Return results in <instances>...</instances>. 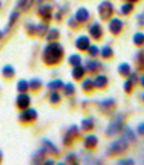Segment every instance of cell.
<instances>
[{
	"instance_id": "1",
	"label": "cell",
	"mask_w": 144,
	"mask_h": 165,
	"mask_svg": "<svg viewBox=\"0 0 144 165\" xmlns=\"http://www.w3.org/2000/svg\"><path fill=\"white\" fill-rule=\"evenodd\" d=\"M121 128H122V114H117V116L111 120L110 125H108V128H107V133H108L110 136L117 135V133L121 131Z\"/></svg>"
},
{
	"instance_id": "21",
	"label": "cell",
	"mask_w": 144,
	"mask_h": 165,
	"mask_svg": "<svg viewBox=\"0 0 144 165\" xmlns=\"http://www.w3.org/2000/svg\"><path fill=\"white\" fill-rule=\"evenodd\" d=\"M62 86H64V84H62V81H59V80H58V81H54V83H51V84H49V87L54 88V90H56V88H61Z\"/></svg>"
},
{
	"instance_id": "8",
	"label": "cell",
	"mask_w": 144,
	"mask_h": 165,
	"mask_svg": "<svg viewBox=\"0 0 144 165\" xmlns=\"http://www.w3.org/2000/svg\"><path fill=\"white\" fill-rule=\"evenodd\" d=\"M107 83H108V80H107V77H104V76H98V77L95 78V81H94V84H95L98 88L105 87Z\"/></svg>"
},
{
	"instance_id": "30",
	"label": "cell",
	"mask_w": 144,
	"mask_h": 165,
	"mask_svg": "<svg viewBox=\"0 0 144 165\" xmlns=\"http://www.w3.org/2000/svg\"><path fill=\"white\" fill-rule=\"evenodd\" d=\"M141 99H143V100H144V93H143V94H141Z\"/></svg>"
},
{
	"instance_id": "11",
	"label": "cell",
	"mask_w": 144,
	"mask_h": 165,
	"mask_svg": "<svg viewBox=\"0 0 144 165\" xmlns=\"http://www.w3.org/2000/svg\"><path fill=\"white\" fill-rule=\"evenodd\" d=\"M97 142H98V139H97L94 135H91V136H88V138L85 139V146L91 149V148H94V146L97 145Z\"/></svg>"
},
{
	"instance_id": "22",
	"label": "cell",
	"mask_w": 144,
	"mask_h": 165,
	"mask_svg": "<svg viewBox=\"0 0 144 165\" xmlns=\"http://www.w3.org/2000/svg\"><path fill=\"white\" fill-rule=\"evenodd\" d=\"M100 62H97V61H91V62H89V70H91V71H94V70H98V68H100Z\"/></svg>"
},
{
	"instance_id": "7",
	"label": "cell",
	"mask_w": 144,
	"mask_h": 165,
	"mask_svg": "<svg viewBox=\"0 0 144 165\" xmlns=\"http://www.w3.org/2000/svg\"><path fill=\"white\" fill-rule=\"evenodd\" d=\"M88 18H89V13H88V10H87V9L81 7V9L77 12V19H78V21L85 22V21H88Z\"/></svg>"
},
{
	"instance_id": "18",
	"label": "cell",
	"mask_w": 144,
	"mask_h": 165,
	"mask_svg": "<svg viewBox=\"0 0 144 165\" xmlns=\"http://www.w3.org/2000/svg\"><path fill=\"white\" fill-rule=\"evenodd\" d=\"M82 128L85 129V131H89V129H92L94 128V125H92V120L91 119H87V120L82 122Z\"/></svg>"
},
{
	"instance_id": "16",
	"label": "cell",
	"mask_w": 144,
	"mask_h": 165,
	"mask_svg": "<svg viewBox=\"0 0 144 165\" xmlns=\"http://www.w3.org/2000/svg\"><path fill=\"white\" fill-rule=\"evenodd\" d=\"M69 62H71V64H72L74 67L81 65V58H79L78 55H72V56L69 58Z\"/></svg>"
},
{
	"instance_id": "9",
	"label": "cell",
	"mask_w": 144,
	"mask_h": 165,
	"mask_svg": "<svg viewBox=\"0 0 144 165\" xmlns=\"http://www.w3.org/2000/svg\"><path fill=\"white\" fill-rule=\"evenodd\" d=\"M133 42H134L135 45H137V46H141V45H144V33L137 32L135 35H134Z\"/></svg>"
},
{
	"instance_id": "13",
	"label": "cell",
	"mask_w": 144,
	"mask_h": 165,
	"mask_svg": "<svg viewBox=\"0 0 144 165\" xmlns=\"http://www.w3.org/2000/svg\"><path fill=\"white\" fill-rule=\"evenodd\" d=\"M84 73H85L84 67L77 65V67H75V70H74V77H75V78H81L82 76H84Z\"/></svg>"
},
{
	"instance_id": "17",
	"label": "cell",
	"mask_w": 144,
	"mask_h": 165,
	"mask_svg": "<svg viewBox=\"0 0 144 165\" xmlns=\"http://www.w3.org/2000/svg\"><path fill=\"white\" fill-rule=\"evenodd\" d=\"M82 87L85 88V90H88V91H91L92 88L95 87V84H94V83H92L91 80H85V81L82 83Z\"/></svg>"
},
{
	"instance_id": "20",
	"label": "cell",
	"mask_w": 144,
	"mask_h": 165,
	"mask_svg": "<svg viewBox=\"0 0 144 165\" xmlns=\"http://www.w3.org/2000/svg\"><path fill=\"white\" fill-rule=\"evenodd\" d=\"M88 49H89V55L91 56H95V55H98V48L95 46V45H92V46H88Z\"/></svg>"
},
{
	"instance_id": "15",
	"label": "cell",
	"mask_w": 144,
	"mask_h": 165,
	"mask_svg": "<svg viewBox=\"0 0 144 165\" xmlns=\"http://www.w3.org/2000/svg\"><path fill=\"white\" fill-rule=\"evenodd\" d=\"M101 55H102L104 58H111V56H112V49H111L110 46H104L102 51H101Z\"/></svg>"
},
{
	"instance_id": "27",
	"label": "cell",
	"mask_w": 144,
	"mask_h": 165,
	"mask_svg": "<svg viewBox=\"0 0 144 165\" xmlns=\"http://www.w3.org/2000/svg\"><path fill=\"white\" fill-rule=\"evenodd\" d=\"M51 99H52V101H58V100L61 99V97H59V96H58V94H56V93H54V94H52V97H51Z\"/></svg>"
},
{
	"instance_id": "12",
	"label": "cell",
	"mask_w": 144,
	"mask_h": 165,
	"mask_svg": "<svg viewBox=\"0 0 144 165\" xmlns=\"http://www.w3.org/2000/svg\"><path fill=\"white\" fill-rule=\"evenodd\" d=\"M124 139L125 141H135V136L133 135V131L130 128H125L124 129Z\"/></svg>"
},
{
	"instance_id": "5",
	"label": "cell",
	"mask_w": 144,
	"mask_h": 165,
	"mask_svg": "<svg viewBox=\"0 0 144 165\" xmlns=\"http://www.w3.org/2000/svg\"><path fill=\"white\" fill-rule=\"evenodd\" d=\"M89 32H91V35H92L95 39H100L101 36H102V29H101L100 23H92Z\"/></svg>"
},
{
	"instance_id": "26",
	"label": "cell",
	"mask_w": 144,
	"mask_h": 165,
	"mask_svg": "<svg viewBox=\"0 0 144 165\" xmlns=\"http://www.w3.org/2000/svg\"><path fill=\"white\" fill-rule=\"evenodd\" d=\"M71 91L74 93V86H72V84H68V86H67V93H68V94H69Z\"/></svg>"
},
{
	"instance_id": "4",
	"label": "cell",
	"mask_w": 144,
	"mask_h": 165,
	"mask_svg": "<svg viewBox=\"0 0 144 165\" xmlns=\"http://www.w3.org/2000/svg\"><path fill=\"white\" fill-rule=\"evenodd\" d=\"M122 29V22L120 19H112L110 22V31L114 35H117V33H120Z\"/></svg>"
},
{
	"instance_id": "28",
	"label": "cell",
	"mask_w": 144,
	"mask_h": 165,
	"mask_svg": "<svg viewBox=\"0 0 144 165\" xmlns=\"http://www.w3.org/2000/svg\"><path fill=\"white\" fill-rule=\"evenodd\" d=\"M118 164H133L131 159H125V161H118Z\"/></svg>"
},
{
	"instance_id": "2",
	"label": "cell",
	"mask_w": 144,
	"mask_h": 165,
	"mask_svg": "<svg viewBox=\"0 0 144 165\" xmlns=\"http://www.w3.org/2000/svg\"><path fill=\"white\" fill-rule=\"evenodd\" d=\"M98 12H100L101 18L104 19V21H107V19H110L111 18V13H112V4H111L110 1H102L100 4V7H98Z\"/></svg>"
},
{
	"instance_id": "3",
	"label": "cell",
	"mask_w": 144,
	"mask_h": 165,
	"mask_svg": "<svg viewBox=\"0 0 144 165\" xmlns=\"http://www.w3.org/2000/svg\"><path fill=\"white\" fill-rule=\"evenodd\" d=\"M127 149V141L122 138V139H118L115 142H112L110 145V154H117V152H122Z\"/></svg>"
},
{
	"instance_id": "14",
	"label": "cell",
	"mask_w": 144,
	"mask_h": 165,
	"mask_svg": "<svg viewBox=\"0 0 144 165\" xmlns=\"http://www.w3.org/2000/svg\"><path fill=\"white\" fill-rule=\"evenodd\" d=\"M134 9V6H133V3H125L124 6H122V9H121V13L122 15H128V13H131Z\"/></svg>"
},
{
	"instance_id": "24",
	"label": "cell",
	"mask_w": 144,
	"mask_h": 165,
	"mask_svg": "<svg viewBox=\"0 0 144 165\" xmlns=\"http://www.w3.org/2000/svg\"><path fill=\"white\" fill-rule=\"evenodd\" d=\"M17 87H19V90H20V91H25V90H26V87H27V83H26V81H20Z\"/></svg>"
},
{
	"instance_id": "19",
	"label": "cell",
	"mask_w": 144,
	"mask_h": 165,
	"mask_svg": "<svg viewBox=\"0 0 144 165\" xmlns=\"http://www.w3.org/2000/svg\"><path fill=\"white\" fill-rule=\"evenodd\" d=\"M137 61H138V64H140V68L143 67L144 68V51H140V52H137Z\"/></svg>"
},
{
	"instance_id": "10",
	"label": "cell",
	"mask_w": 144,
	"mask_h": 165,
	"mask_svg": "<svg viewBox=\"0 0 144 165\" xmlns=\"http://www.w3.org/2000/svg\"><path fill=\"white\" fill-rule=\"evenodd\" d=\"M130 65L128 64H121V65H118V73L121 74L122 77H127V76H130Z\"/></svg>"
},
{
	"instance_id": "25",
	"label": "cell",
	"mask_w": 144,
	"mask_h": 165,
	"mask_svg": "<svg viewBox=\"0 0 144 165\" xmlns=\"http://www.w3.org/2000/svg\"><path fill=\"white\" fill-rule=\"evenodd\" d=\"M137 131H138V135H141V136H144V122H143V123H140V125H138Z\"/></svg>"
},
{
	"instance_id": "6",
	"label": "cell",
	"mask_w": 144,
	"mask_h": 165,
	"mask_svg": "<svg viewBox=\"0 0 144 165\" xmlns=\"http://www.w3.org/2000/svg\"><path fill=\"white\" fill-rule=\"evenodd\" d=\"M77 46L81 49V51H84V49H88L89 46V39L88 36H79L77 41Z\"/></svg>"
},
{
	"instance_id": "23",
	"label": "cell",
	"mask_w": 144,
	"mask_h": 165,
	"mask_svg": "<svg viewBox=\"0 0 144 165\" xmlns=\"http://www.w3.org/2000/svg\"><path fill=\"white\" fill-rule=\"evenodd\" d=\"M131 87H133V83H131L130 80H128V81H125V84H124V90H125L127 93H130V91L133 90Z\"/></svg>"
},
{
	"instance_id": "31",
	"label": "cell",
	"mask_w": 144,
	"mask_h": 165,
	"mask_svg": "<svg viewBox=\"0 0 144 165\" xmlns=\"http://www.w3.org/2000/svg\"><path fill=\"white\" fill-rule=\"evenodd\" d=\"M130 1H137V0H130Z\"/></svg>"
},
{
	"instance_id": "29",
	"label": "cell",
	"mask_w": 144,
	"mask_h": 165,
	"mask_svg": "<svg viewBox=\"0 0 144 165\" xmlns=\"http://www.w3.org/2000/svg\"><path fill=\"white\" fill-rule=\"evenodd\" d=\"M140 84L144 87V76H141V77H140Z\"/></svg>"
}]
</instances>
